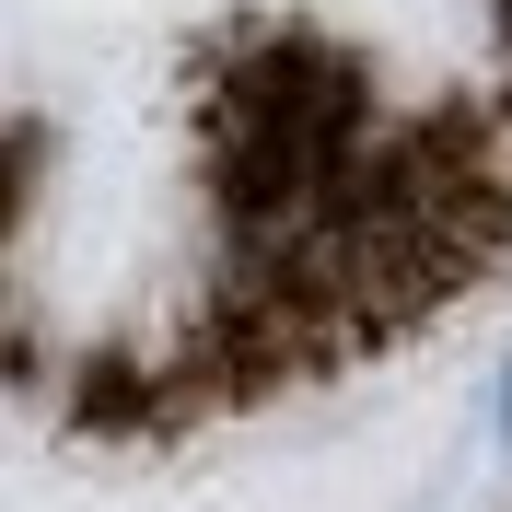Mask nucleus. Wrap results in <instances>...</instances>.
Returning <instances> with one entry per match:
<instances>
[{"label":"nucleus","mask_w":512,"mask_h":512,"mask_svg":"<svg viewBox=\"0 0 512 512\" xmlns=\"http://www.w3.org/2000/svg\"><path fill=\"white\" fill-rule=\"evenodd\" d=\"M501 443H512V361H501Z\"/></svg>","instance_id":"f257e3e1"}]
</instances>
